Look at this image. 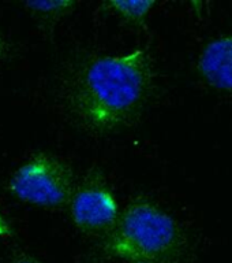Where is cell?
I'll return each instance as SVG.
<instances>
[{"label":"cell","mask_w":232,"mask_h":263,"mask_svg":"<svg viewBox=\"0 0 232 263\" xmlns=\"http://www.w3.org/2000/svg\"><path fill=\"white\" fill-rule=\"evenodd\" d=\"M152 81L151 58L143 49L98 57L82 70L73 111L90 129H116L138 112Z\"/></svg>","instance_id":"cell-1"},{"label":"cell","mask_w":232,"mask_h":263,"mask_svg":"<svg viewBox=\"0 0 232 263\" xmlns=\"http://www.w3.org/2000/svg\"><path fill=\"white\" fill-rule=\"evenodd\" d=\"M73 6V2H61V0H52V2H29L28 7L33 11L40 12V14H55V12L65 11L66 8Z\"/></svg>","instance_id":"cell-7"},{"label":"cell","mask_w":232,"mask_h":263,"mask_svg":"<svg viewBox=\"0 0 232 263\" xmlns=\"http://www.w3.org/2000/svg\"><path fill=\"white\" fill-rule=\"evenodd\" d=\"M19 200L44 209H60L74 193L70 168L48 154H37L16 168L8 182Z\"/></svg>","instance_id":"cell-3"},{"label":"cell","mask_w":232,"mask_h":263,"mask_svg":"<svg viewBox=\"0 0 232 263\" xmlns=\"http://www.w3.org/2000/svg\"><path fill=\"white\" fill-rule=\"evenodd\" d=\"M198 71L209 85L232 92V33L213 39L198 58Z\"/></svg>","instance_id":"cell-5"},{"label":"cell","mask_w":232,"mask_h":263,"mask_svg":"<svg viewBox=\"0 0 232 263\" xmlns=\"http://www.w3.org/2000/svg\"><path fill=\"white\" fill-rule=\"evenodd\" d=\"M14 263H41V262L34 258H30V256H24V258L16 259Z\"/></svg>","instance_id":"cell-9"},{"label":"cell","mask_w":232,"mask_h":263,"mask_svg":"<svg viewBox=\"0 0 232 263\" xmlns=\"http://www.w3.org/2000/svg\"><path fill=\"white\" fill-rule=\"evenodd\" d=\"M110 7H112L115 11L120 14L124 18L129 20H142L146 16L151 10L155 7V2H112L110 3Z\"/></svg>","instance_id":"cell-6"},{"label":"cell","mask_w":232,"mask_h":263,"mask_svg":"<svg viewBox=\"0 0 232 263\" xmlns=\"http://www.w3.org/2000/svg\"><path fill=\"white\" fill-rule=\"evenodd\" d=\"M12 236V229L4 215L0 213V238H7Z\"/></svg>","instance_id":"cell-8"},{"label":"cell","mask_w":232,"mask_h":263,"mask_svg":"<svg viewBox=\"0 0 232 263\" xmlns=\"http://www.w3.org/2000/svg\"><path fill=\"white\" fill-rule=\"evenodd\" d=\"M130 263H147V262H130Z\"/></svg>","instance_id":"cell-10"},{"label":"cell","mask_w":232,"mask_h":263,"mask_svg":"<svg viewBox=\"0 0 232 263\" xmlns=\"http://www.w3.org/2000/svg\"><path fill=\"white\" fill-rule=\"evenodd\" d=\"M70 213L75 226L90 233L114 229L120 215L115 195L100 184L83 185L74 191L70 199Z\"/></svg>","instance_id":"cell-4"},{"label":"cell","mask_w":232,"mask_h":263,"mask_svg":"<svg viewBox=\"0 0 232 263\" xmlns=\"http://www.w3.org/2000/svg\"><path fill=\"white\" fill-rule=\"evenodd\" d=\"M183 246L178 222L155 203L138 199L119 215L107 250L115 258L129 262L174 263Z\"/></svg>","instance_id":"cell-2"}]
</instances>
